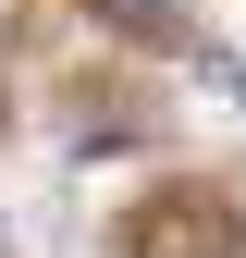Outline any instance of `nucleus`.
I'll return each instance as SVG.
<instances>
[{
  "label": "nucleus",
  "instance_id": "nucleus-1",
  "mask_svg": "<svg viewBox=\"0 0 246 258\" xmlns=\"http://www.w3.org/2000/svg\"><path fill=\"white\" fill-rule=\"evenodd\" d=\"M197 221H222V209H197V197H160L136 221V258H197Z\"/></svg>",
  "mask_w": 246,
  "mask_h": 258
},
{
  "label": "nucleus",
  "instance_id": "nucleus-2",
  "mask_svg": "<svg viewBox=\"0 0 246 258\" xmlns=\"http://www.w3.org/2000/svg\"><path fill=\"white\" fill-rule=\"evenodd\" d=\"M111 25L123 37H172V0H111Z\"/></svg>",
  "mask_w": 246,
  "mask_h": 258
}]
</instances>
